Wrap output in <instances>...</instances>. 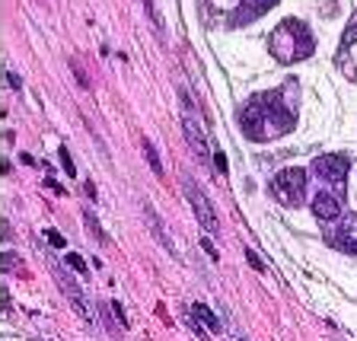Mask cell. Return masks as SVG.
Instances as JSON below:
<instances>
[{
	"label": "cell",
	"mask_w": 357,
	"mask_h": 341,
	"mask_svg": "<svg viewBox=\"0 0 357 341\" xmlns=\"http://www.w3.org/2000/svg\"><path fill=\"white\" fill-rule=\"evenodd\" d=\"M239 121H243V131L252 141H271V137L287 134L297 119H294L290 105L281 99V93H259L255 99L245 103Z\"/></svg>",
	"instance_id": "cell-1"
},
{
	"label": "cell",
	"mask_w": 357,
	"mask_h": 341,
	"mask_svg": "<svg viewBox=\"0 0 357 341\" xmlns=\"http://www.w3.org/2000/svg\"><path fill=\"white\" fill-rule=\"evenodd\" d=\"M271 54H275L281 64H297V61L310 58L316 42H312V32L306 22L300 20H284L275 32H271Z\"/></svg>",
	"instance_id": "cell-2"
},
{
	"label": "cell",
	"mask_w": 357,
	"mask_h": 341,
	"mask_svg": "<svg viewBox=\"0 0 357 341\" xmlns=\"http://www.w3.org/2000/svg\"><path fill=\"white\" fill-rule=\"evenodd\" d=\"M275 198L287 208H297L300 201L306 198V172L303 169H284L275 176Z\"/></svg>",
	"instance_id": "cell-3"
},
{
	"label": "cell",
	"mask_w": 357,
	"mask_h": 341,
	"mask_svg": "<svg viewBox=\"0 0 357 341\" xmlns=\"http://www.w3.org/2000/svg\"><path fill=\"white\" fill-rule=\"evenodd\" d=\"M48 268H52V275H54V281H58V287L64 290V297L70 300V306H74V310H77V316H83V319H86V322H93V306L86 303V297H83V290L77 287V281H70V278H67L64 271H61V265H58V262H52V265H48Z\"/></svg>",
	"instance_id": "cell-4"
},
{
	"label": "cell",
	"mask_w": 357,
	"mask_h": 341,
	"mask_svg": "<svg viewBox=\"0 0 357 341\" xmlns=\"http://www.w3.org/2000/svg\"><path fill=\"white\" fill-rule=\"evenodd\" d=\"M185 198L192 201V208H195V214H198L201 227H204V230H208V233H217V227H220V220H217L214 208H211V201H208V198H201L198 185H195L192 179H185Z\"/></svg>",
	"instance_id": "cell-5"
},
{
	"label": "cell",
	"mask_w": 357,
	"mask_h": 341,
	"mask_svg": "<svg viewBox=\"0 0 357 341\" xmlns=\"http://www.w3.org/2000/svg\"><path fill=\"white\" fill-rule=\"evenodd\" d=\"M338 67L351 80H357V16L351 20V26L344 29V42H342V52H338Z\"/></svg>",
	"instance_id": "cell-6"
},
{
	"label": "cell",
	"mask_w": 357,
	"mask_h": 341,
	"mask_svg": "<svg viewBox=\"0 0 357 341\" xmlns=\"http://www.w3.org/2000/svg\"><path fill=\"white\" fill-rule=\"evenodd\" d=\"M316 172H319L326 182L342 185L344 176H348V160H344V156H319V160H316Z\"/></svg>",
	"instance_id": "cell-7"
},
{
	"label": "cell",
	"mask_w": 357,
	"mask_h": 341,
	"mask_svg": "<svg viewBox=\"0 0 357 341\" xmlns=\"http://www.w3.org/2000/svg\"><path fill=\"white\" fill-rule=\"evenodd\" d=\"M182 131H185V141L192 144V150L204 160V156H208V137H204V131L198 128V121L192 119V112H185V119H182Z\"/></svg>",
	"instance_id": "cell-8"
},
{
	"label": "cell",
	"mask_w": 357,
	"mask_h": 341,
	"mask_svg": "<svg viewBox=\"0 0 357 341\" xmlns=\"http://www.w3.org/2000/svg\"><path fill=\"white\" fill-rule=\"evenodd\" d=\"M312 214L319 217V220H335V217L342 214L338 208V198H332V192H322L312 198Z\"/></svg>",
	"instance_id": "cell-9"
},
{
	"label": "cell",
	"mask_w": 357,
	"mask_h": 341,
	"mask_svg": "<svg viewBox=\"0 0 357 341\" xmlns=\"http://www.w3.org/2000/svg\"><path fill=\"white\" fill-rule=\"evenodd\" d=\"M144 211H147V223H150V230L156 233V243L163 245V249H166L169 255H176V245H172V239H169V233H166V227H163V220H160V214H156V211L150 208V204H147Z\"/></svg>",
	"instance_id": "cell-10"
},
{
	"label": "cell",
	"mask_w": 357,
	"mask_h": 341,
	"mask_svg": "<svg viewBox=\"0 0 357 341\" xmlns=\"http://www.w3.org/2000/svg\"><path fill=\"white\" fill-rule=\"evenodd\" d=\"M335 245L357 252V217H348V220L342 223V230L335 233Z\"/></svg>",
	"instance_id": "cell-11"
},
{
	"label": "cell",
	"mask_w": 357,
	"mask_h": 341,
	"mask_svg": "<svg viewBox=\"0 0 357 341\" xmlns=\"http://www.w3.org/2000/svg\"><path fill=\"white\" fill-rule=\"evenodd\" d=\"M192 316H195V322H204V328H208L211 335H217V332H220V322H217L214 316H211V310H208V306L195 303V306H192Z\"/></svg>",
	"instance_id": "cell-12"
},
{
	"label": "cell",
	"mask_w": 357,
	"mask_h": 341,
	"mask_svg": "<svg viewBox=\"0 0 357 341\" xmlns=\"http://www.w3.org/2000/svg\"><path fill=\"white\" fill-rule=\"evenodd\" d=\"M278 0H243V10H245V20H252V16H261L268 13V10L275 7ZM243 20V22H245Z\"/></svg>",
	"instance_id": "cell-13"
},
{
	"label": "cell",
	"mask_w": 357,
	"mask_h": 341,
	"mask_svg": "<svg viewBox=\"0 0 357 341\" xmlns=\"http://www.w3.org/2000/svg\"><path fill=\"white\" fill-rule=\"evenodd\" d=\"M144 153H147V163L153 166V172H156V176H163V166H160V156H156V150H153V144H150V141H144Z\"/></svg>",
	"instance_id": "cell-14"
},
{
	"label": "cell",
	"mask_w": 357,
	"mask_h": 341,
	"mask_svg": "<svg viewBox=\"0 0 357 341\" xmlns=\"http://www.w3.org/2000/svg\"><path fill=\"white\" fill-rule=\"evenodd\" d=\"M83 220H86L89 233H93V236H96V243H102V239H105V233H102V230H99V223H96V217H93V214H83Z\"/></svg>",
	"instance_id": "cell-15"
},
{
	"label": "cell",
	"mask_w": 357,
	"mask_h": 341,
	"mask_svg": "<svg viewBox=\"0 0 357 341\" xmlns=\"http://www.w3.org/2000/svg\"><path fill=\"white\" fill-rule=\"evenodd\" d=\"M67 265L74 268V271H80V275H86V268H83V262H80V255H67Z\"/></svg>",
	"instance_id": "cell-16"
},
{
	"label": "cell",
	"mask_w": 357,
	"mask_h": 341,
	"mask_svg": "<svg viewBox=\"0 0 357 341\" xmlns=\"http://www.w3.org/2000/svg\"><path fill=\"white\" fill-rule=\"evenodd\" d=\"M45 239H48V243H52V245H58V249H61V245H64V239H61V233H54V230H45Z\"/></svg>",
	"instance_id": "cell-17"
},
{
	"label": "cell",
	"mask_w": 357,
	"mask_h": 341,
	"mask_svg": "<svg viewBox=\"0 0 357 341\" xmlns=\"http://www.w3.org/2000/svg\"><path fill=\"white\" fill-rule=\"evenodd\" d=\"M61 160H64V169L70 172V176H74L77 169H74V166H70V156H67V150H64V147H61Z\"/></svg>",
	"instance_id": "cell-18"
}]
</instances>
